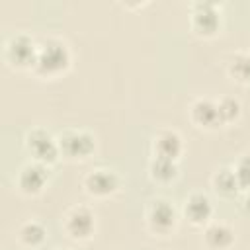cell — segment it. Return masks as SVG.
Segmentation results:
<instances>
[{
  "instance_id": "cell-1",
  "label": "cell",
  "mask_w": 250,
  "mask_h": 250,
  "mask_svg": "<svg viewBox=\"0 0 250 250\" xmlns=\"http://www.w3.org/2000/svg\"><path fill=\"white\" fill-rule=\"evenodd\" d=\"M70 61L68 49L59 43V41H47L45 45L39 47L37 59H35V68L43 74H57L62 68H66Z\"/></svg>"
},
{
  "instance_id": "cell-2",
  "label": "cell",
  "mask_w": 250,
  "mask_h": 250,
  "mask_svg": "<svg viewBox=\"0 0 250 250\" xmlns=\"http://www.w3.org/2000/svg\"><path fill=\"white\" fill-rule=\"evenodd\" d=\"M27 148L35 156V160L41 162V164L55 162L57 156H59V150H61L59 143L43 129H33L27 135Z\"/></svg>"
},
{
  "instance_id": "cell-3",
  "label": "cell",
  "mask_w": 250,
  "mask_h": 250,
  "mask_svg": "<svg viewBox=\"0 0 250 250\" xmlns=\"http://www.w3.org/2000/svg\"><path fill=\"white\" fill-rule=\"evenodd\" d=\"M59 146L64 154L72 158H84L94 150V139L84 131H66L61 137Z\"/></svg>"
},
{
  "instance_id": "cell-4",
  "label": "cell",
  "mask_w": 250,
  "mask_h": 250,
  "mask_svg": "<svg viewBox=\"0 0 250 250\" xmlns=\"http://www.w3.org/2000/svg\"><path fill=\"white\" fill-rule=\"evenodd\" d=\"M37 51L39 49L27 35H16L10 39L6 53H8L10 62H14L18 66H27V64H35Z\"/></svg>"
},
{
  "instance_id": "cell-5",
  "label": "cell",
  "mask_w": 250,
  "mask_h": 250,
  "mask_svg": "<svg viewBox=\"0 0 250 250\" xmlns=\"http://www.w3.org/2000/svg\"><path fill=\"white\" fill-rule=\"evenodd\" d=\"M148 225L156 232H168L176 225V211H174V207L168 201H164V199L152 201L150 207H148Z\"/></svg>"
},
{
  "instance_id": "cell-6",
  "label": "cell",
  "mask_w": 250,
  "mask_h": 250,
  "mask_svg": "<svg viewBox=\"0 0 250 250\" xmlns=\"http://www.w3.org/2000/svg\"><path fill=\"white\" fill-rule=\"evenodd\" d=\"M47 176H49V172H47L45 164H41V162L27 164L20 172L18 184H20L21 191H25V193H37V191L43 189V186L47 182Z\"/></svg>"
},
{
  "instance_id": "cell-7",
  "label": "cell",
  "mask_w": 250,
  "mask_h": 250,
  "mask_svg": "<svg viewBox=\"0 0 250 250\" xmlns=\"http://www.w3.org/2000/svg\"><path fill=\"white\" fill-rule=\"evenodd\" d=\"M66 230L74 238H86L94 230V215L86 207H74L66 217Z\"/></svg>"
},
{
  "instance_id": "cell-8",
  "label": "cell",
  "mask_w": 250,
  "mask_h": 250,
  "mask_svg": "<svg viewBox=\"0 0 250 250\" xmlns=\"http://www.w3.org/2000/svg\"><path fill=\"white\" fill-rule=\"evenodd\" d=\"M84 184L92 195H109L117 189V176L109 170H94L86 176Z\"/></svg>"
},
{
  "instance_id": "cell-9",
  "label": "cell",
  "mask_w": 250,
  "mask_h": 250,
  "mask_svg": "<svg viewBox=\"0 0 250 250\" xmlns=\"http://www.w3.org/2000/svg\"><path fill=\"white\" fill-rule=\"evenodd\" d=\"M184 211H186V217L191 223L199 225V223H205L211 217L213 205H211V199L205 193H191L188 197V201H186Z\"/></svg>"
},
{
  "instance_id": "cell-10",
  "label": "cell",
  "mask_w": 250,
  "mask_h": 250,
  "mask_svg": "<svg viewBox=\"0 0 250 250\" xmlns=\"http://www.w3.org/2000/svg\"><path fill=\"white\" fill-rule=\"evenodd\" d=\"M193 27L201 33H213L219 27V14L213 4L209 2H199L195 4L193 10Z\"/></svg>"
},
{
  "instance_id": "cell-11",
  "label": "cell",
  "mask_w": 250,
  "mask_h": 250,
  "mask_svg": "<svg viewBox=\"0 0 250 250\" xmlns=\"http://www.w3.org/2000/svg\"><path fill=\"white\" fill-rule=\"evenodd\" d=\"M191 119L201 127H217L221 123L217 104L211 100H197L191 105Z\"/></svg>"
},
{
  "instance_id": "cell-12",
  "label": "cell",
  "mask_w": 250,
  "mask_h": 250,
  "mask_svg": "<svg viewBox=\"0 0 250 250\" xmlns=\"http://www.w3.org/2000/svg\"><path fill=\"white\" fill-rule=\"evenodd\" d=\"M154 150H156V156H164V158L176 160L178 154L182 152V139H180V135L176 131H162L154 139Z\"/></svg>"
},
{
  "instance_id": "cell-13",
  "label": "cell",
  "mask_w": 250,
  "mask_h": 250,
  "mask_svg": "<svg viewBox=\"0 0 250 250\" xmlns=\"http://www.w3.org/2000/svg\"><path fill=\"white\" fill-rule=\"evenodd\" d=\"M232 238H234L232 230L223 223H213L205 230V242H207V246H211L215 250H223V248L230 246Z\"/></svg>"
},
{
  "instance_id": "cell-14",
  "label": "cell",
  "mask_w": 250,
  "mask_h": 250,
  "mask_svg": "<svg viewBox=\"0 0 250 250\" xmlns=\"http://www.w3.org/2000/svg\"><path fill=\"white\" fill-rule=\"evenodd\" d=\"M178 168H176V160L172 158H164V156H154L150 162V174L152 178L160 180V182H168L176 176Z\"/></svg>"
},
{
  "instance_id": "cell-15",
  "label": "cell",
  "mask_w": 250,
  "mask_h": 250,
  "mask_svg": "<svg viewBox=\"0 0 250 250\" xmlns=\"http://www.w3.org/2000/svg\"><path fill=\"white\" fill-rule=\"evenodd\" d=\"M213 184H215V189L223 195H234L238 191V180L234 176V170H229V168H223L215 174L213 178Z\"/></svg>"
},
{
  "instance_id": "cell-16",
  "label": "cell",
  "mask_w": 250,
  "mask_h": 250,
  "mask_svg": "<svg viewBox=\"0 0 250 250\" xmlns=\"http://www.w3.org/2000/svg\"><path fill=\"white\" fill-rule=\"evenodd\" d=\"M229 72L240 82H250V53L234 55L229 62Z\"/></svg>"
},
{
  "instance_id": "cell-17",
  "label": "cell",
  "mask_w": 250,
  "mask_h": 250,
  "mask_svg": "<svg viewBox=\"0 0 250 250\" xmlns=\"http://www.w3.org/2000/svg\"><path fill=\"white\" fill-rule=\"evenodd\" d=\"M20 238H21V242H25L29 246H35L45 238V229L39 223L29 221L20 229Z\"/></svg>"
},
{
  "instance_id": "cell-18",
  "label": "cell",
  "mask_w": 250,
  "mask_h": 250,
  "mask_svg": "<svg viewBox=\"0 0 250 250\" xmlns=\"http://www.w3.org/2000/svg\"><path fill=\"white\" fill-rule=\"evenodd\" d=\"M217 107H219L221 123H229V121L236 119L238 113H240V104H238L234 98H223V100L217 104Z\"/></svg>"
},
{
  "instance_id": "cell-19",
  "label": "cell",
  "mask_w": 250,
  "mask_h": 250,
  "mask_svg": "<svg viewBox=\"0 0 250 250\" xmlns=\"http://www.w3.org/2000/svg\"><path fill=\"white\" fill-rule=\"evenodd\" d=\"M234 176H236L240 188H250V156H242L236 162Z\"/></svg>"
},
{
  "instance_id": "cell-20",
  "label": "cell",
  "mask_w": 250,
  "mask_h": 250,
  "mask_svg": "<svg viewBox=\"0 0 250 250\" xmlns=\"http://www.w3.org/2000/svg\"><path fill=\"white\" fill-rule=\"evenodd\" d=\"M244 211L250 213V195H246V199H244Z\"/></svg>"
}]
</instances>
